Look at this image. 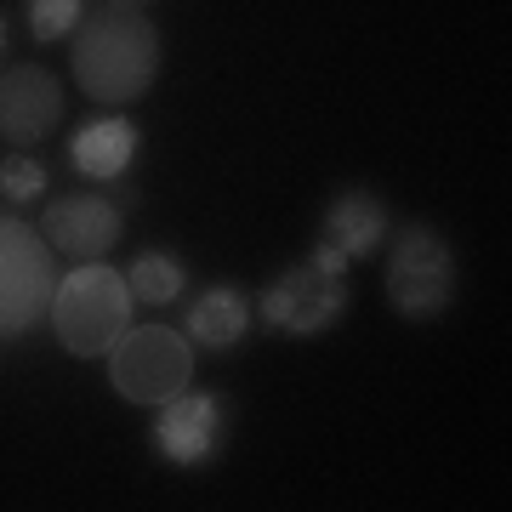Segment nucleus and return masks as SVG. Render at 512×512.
I'll list each match as a JSON object with an SVG mask.
<instances>
[{"mask_svg": "<svg viewBox=\"0 0 512 512\" xmlns=\"http://www.w3.org/2000/svg\"><path fill=\"white\" fill-rule=\"evenodd\" d=\"M137 148H143V131L131 126L120 109H109L69 137V165L86 183H120L131 165H137Z\"/></svg>", "mask_w": 512, "mask_h": 512, "instance_id": "9b49d317", "label": "nucleus"}, {"mask_svg": "<svg viewBox=\"0 0 512 512\" xmlns=\"http://www.w3.org/2000/svg\"><path fill=\"white\" fill-rule=\"evenodd\" d=\"M40 239L52 245V256H69V262H97L109 256L126 234V205L109 200L103 188H74V194H57L46 200V217L35 222Z\"/></svg>", "mask_w": 512, "mask_h": 512, "instance_id": "6e6552de", "label": "nucleus"}, {"mask_svg": "<svg viewBox=\"0 0 512 512\" xmlns=\"http://www.w3.org/2000/svg\"><path fill=\"white\" fill-rule=\"evenodd\" d=\"M382 291H387V308L399 313V319H410V325L444 319L461 296L456 245L433 222H404L399 234H393V251H387Z\"/></svg>", "mask_w": 512, "mask_h": 512, "instance_id": "7ed1b4c3", "label": "nucleus"}, {"mask_svg": "<svg viewBox=\"0 0 512 512\" xmlns=\"http://www.w3.org/2000/svg\"><path fill=\"white\" fill-rule=\"evenodd\" d=\"M126 285H131L137 308H171L188 291V262L177 251H165V245H143V251L131 256Z\"/></svg>", "mask_w": 512, "mask_h": 512, "instance_id": "ddd939ff", "label": "nucleus"}, {"mask_svg": "<svg viewBox=\"0 0 512 512\" xmlns=\"http://www.w3.org/2000/svg\"><path fill=\"white\" fill-rule=\"evenodd\" d=\"M228 427H234V404L211 393V387H183L177 399L154 404V421H148V439L160 450L165 467H211L228 439Z\"/></svg>", "mask_w": 512, "mask_h": 512, "instance_id": "0eeeda50", "label": "nucleus"}, {"mask_svg": "<svg viewBox=\"0 0 512 512\" xmlns=\"http://www.w3.org/2000/svg\"><path fill=\"white\" fill-rule=\"evenodd\" d=\"M256 325V302L239 285H205V291L188 296V313H183V336L194 348H211V353H228L239 348Z\"/></svg>", "mask_w": 512, "mask_h": 512, "instance_id": "f8f14e48", "label": "nucleus"}, {"mask_svg": "<svg viewBox=\"0 0 512 512\" xmlns=\"http://www.w3.org/2000/svg\"><path fill=\"white\" fill-rule=\"evenodd\" d=\"M63 126V86L40 63H12L0 74V143L35 148Z\"/></svg>", "mask_w": 512, "mask_h": 512, "instance_id": "1a4fd4ad", "label": "nucleus"}, {"mask_svg": "<svg viewBox=\"0 0 512 512\" xmlns=\"http://www.w3.org/2000/svg\"><path fill=\"white\" fill-rule=\"evenodd\" d=\"M46 183H52V171L29 154V148H12V154H0V200L6 205H35L46 200Z\"/></svg>", "mask_w": 512, "mask_h": 512, "instance_id": "4468645a", "label": "nucleus"}, {"mask_svg": "<svg viewBox=\"0 0 512 512\" xmlns=\"http://www.w3.org/2000/svg\"><path fill=\"white\" fill-rule=\"evenodd\" d=\"M131 319H137L131 285L103 256L97 262H74L69 274H57L52 302H46V325L63 342V353H74V359H109V348L131 330Z\"/></svg>", "mask_w": 512, "mask_h": 512, "instance_id": "f03ea898", "label": "nucleus"}, {"mask_svg": "<svg viewBox=\"0 0 512 512\" xmlns=\"http://www.w3.org/2000/svg\"><path fill=\"white\" fill-rule=\"evenodd\" d=\"M109 387L126 404H154L177 399L183 387H194V342L177 325H137L109 348Z\"/></svg>", "mask_w": 512, "mask_h": 512, "instance_id": "39448f33", "label": "nucleus"}, {"mask_svg": "<svg viewBox=\"0 0 512 512\" xmlns=\"http://www.w3.org/2000/svg\"><path fill=\"white\" fill-rule=\"evenodd\" d=\"M52 285V245L40 239L35 222L0 211V342H18L23 330H35L46 319Z\"/></svg>", "mask_w": 512, "mask_h": 512, "instance_id": "423d86ee", "label": "nucleus"}, {"mask_svg": "<svg viewBox=\"0 0 512 512\" xmlns=\"http://www.w3.org/2000/svg\"><path fill=\"white\" fill-rule=\"evenodd\" d=\"M69 46V69L74 86L103 103V109H126V103H143L160 80V29L137 0H109V6H92L80 29H74Z\"/></svg>", "mask_w": 512, "mask_h": 512, "instance_id": "f257e3e1", "label": "nucleus"}, {"mask_svg": "<svg viewBox=\"0 0 512 512\" xmlns=\"http://www.w3.org/2000/svg\"><path fill=\"white\" fill-rule=\"evenodd\" d=\"M29 35H35V46H57V40H69L74 29H80V18H86V0H29Z\"/></svg>", "mask_w": 512, "mask_h": 512, "instance_id": "2eb2a0df", "label": "nucleus"}, {"mask_svg": "<svg viewBox=\"0 0 512 512\" xmlns=\"http://www.w3.org/2000/svg\"><path fill=\"white\" fill-rule=\"evenodd\" d=\"M0 52H6V12H0Z\"/></svg>", "mask_w": 512, "mask_h": 512, "instance_id": "dca6fc26", "label": "nucleus"}, {"mask_svg": "<svg viewBox=\"0 0 512 512\" xmlns=\"http://www.w3.org/2000/svg\"><path fill=\"white\" fill-rule=\"evenodd\" d=\"M387 234H393V211H387L382 194H370V188H336L325 205V217H319V239L336 245V251L348 256H370L382 251Z\"/></svg>", "mask_w": 512, "mask_h": 512, "instance_id": "9d476101", "label": "nucleus"}, {"mask_svg": "<svg viewBox=\"0 0 512 512\" xmlns=\"http://www.w3.org/2000/svg\"><path fill=\"white\" fill-rule=\"evenodd\" d=\"M353 308V285L348 268H325L302 256L296 268L268 279V291L256 296V319L274 330V336H291V342H313V336H330V330L348 319Z\"/></svg>", "mask_w": 512, "mask_h": 512, "instance_id": "20e7f679", "label": "nucleus"}]
</instances>
